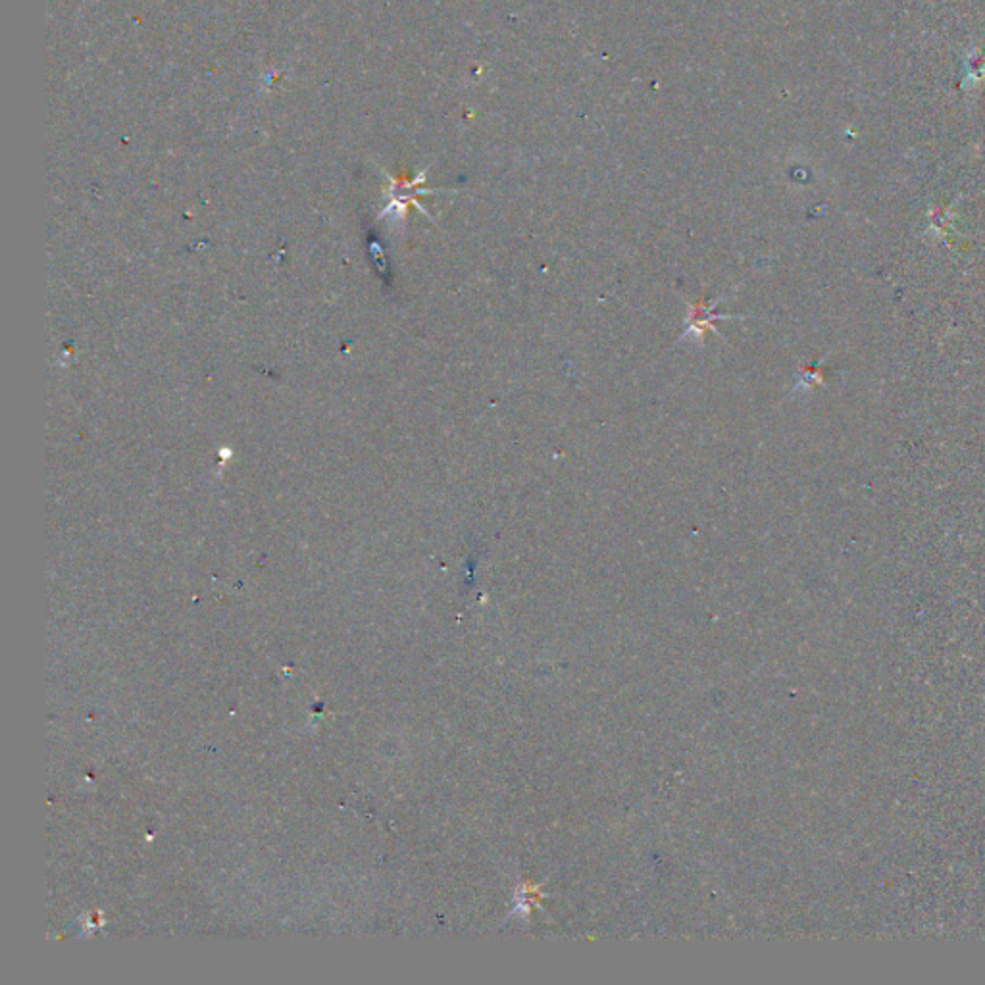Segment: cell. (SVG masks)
<instances>
[{
  "label": "cell",
  "instance_id": "1",
  "mask_svg": "<svg viewBox=\"0 0 985 985\" xmlns=\"http://www.w3.org/2000/svg\"><path fill=\"white\" fill-rule=\"evenodd\" d=\"M718 302H720V299H716V301H712V302L699 301L697 304H691V306H689V318H691V321H689L687 330L682 333L680 341L685 339V337H689V335H695L699 341H704V333H709V331L716 333L714 321H716V320H728V318H729L728 314H722V316L714 314V308L718 306Z\"/></svg>",
  "mask_w": 985,
  "mask_h": 985
}]
</instances>
